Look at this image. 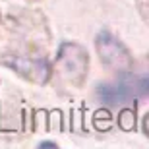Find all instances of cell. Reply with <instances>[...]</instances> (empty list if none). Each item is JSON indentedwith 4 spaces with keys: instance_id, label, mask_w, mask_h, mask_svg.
Returning <instances> with one entry per match:
<instances>
[{
    "instance_id": "1",
    "label": "cell",
    "mask_w": 149,
    "mask_h": 149,
    "mask_svg": "<svg viewBox=\"0 0 149 149\" xmlns=\"http://www.w3.org/2000/svg\"><path fill=\"white\" fill-rule=\"evenodd\" d=\"M89 70L87 50L77 43H62L56 56V72L64 81L74 87H81Z\"/></svg>"
},
{
    "instance_id": "2",
    "label": "cell",
    "mask_w": 149,
    "mask_h": 149,
    "mask_svg": "<svg viewBox=\"0 0 149 149\" xmlns=\"http://www.w3.org/2000/svg\"><path fill=\"white\" fill-rule=\"evenodd\" d=\"M95 47H97L101 62L109 70L118 72V74H128L132 70L134 60H132V56H130V52H128V49L114 35L109 33V31H103V33L97 35Z\"/></svg>"
},
{
    "instance_id": "3",
    "label": "cell",
    "mask_w": 149,
    "mask_h": 149,
    "mask_svg": "<svg viewBox=\"0 0 149 149\" xmlns=\"http://www.w3.org/2000/svg\"><path fill=\"white\" fill-rule=\"evenodd\" d=\"M147 87L149 81L147 77L141 76L138 79H124V81L118 83H105V85H99L97 89V95L103 103L111 107L122 105V103H128L132 99H143L147 97Z\"/></svg>"
},
{
    "instance_id": "4",
    "label": "cell",
    "mask_w": 149,
    "mask_h": 149,
    "mask_svg": "<svg viewBox=\"0 0 149 149\" xmlns=\"http://www.w3.org/2000/svg\"><path fill=\"white\" fill-rule=\"evenodd\" d=\"M2 64L12 68L17 76L25 77L33 83H47L50 79V64L43 56H25V54H6Z\"/></svg>"
},
{
    "instance_id": "5",
    "label": "cell",
    "mask_w": 149,
    "mask_h": 149,
    "mask_svg": "<svg viewBox=\"0 0 149 149\" xmlns=\"http://www.w3.org/2000/svg\"><path fill=\"white\" fill-rule=\"evenodd\" d=\"M143 132H145V136H149V114L143 118Z\"/></svg>"
},
{
    "instance_id": "6",
    "label": "cell",
    "mask_w": 149,
    "mask_h": 149,
    "mask_svg": "<svg viewBox=\"0 0 149 149\" xmlns=\"http://www.w3.org/2000/svg\"><path fill=\"white\" fill-rule=\"evenodd\" d=\"M43 147H56V143H52V141H43Z\"/></svg>"
}]
</instances>
